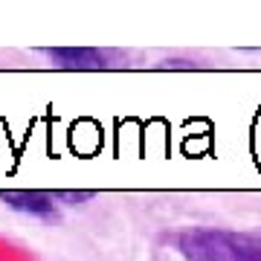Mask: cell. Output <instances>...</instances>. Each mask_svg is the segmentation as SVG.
<instances>
[{
    "instance_id": "5b68a950",
    "label": "cell",
    "mask_w": 261,
    "mask_h": 261,
    "mask_svg": "<svg viewBox=\"0 0 261 261\" xmlns=\"http://www.w3.org/2000/svg\"><path fill=\"white\" fill-rule=\"evenodd\" d=\"M154 67L157 70H206L209 64L197 61V58H166V61H160Z\"/></svg>"
},
{
    "instance_id": "7a4b0ae2",
    "label": "cell",
    "mask_w": 261,
    "mask_h": 261,
    "mask_svg": "<svg viewBox=\"0 0 261 261\" xmlns=\"http://www.w3.org/2000/svg\"><path fill=\"white\" fill-rule=\"evenodd\" d=\"M58 70H113L125 67L128 53L111 47H41L35 49Z\"/></svg>"
},
{
    "instance_id": "277c9868",
    "label": "cell",
    "mask_w": 261,
    "mask_h": 261,
    "mask_svg": "<svg viewBox=\"0 0 261 261\" xmlns=\"http://www.w3.org/2000/svg\"><path fill=\"white\" fill-rule=\"evenodd\" d=\"M53 197L61 200V203H67V206H75V203H87V200H93L96 192H90V189H58V192H53Z\"/></svg>"
},
{
    "instance_id": "6da1fadb",
    "label": "cell",
    "mask_w": 261,
    "mask_h": 261,
    "mask_svg": "<svg viewBox=\"0 0 261 261\" xmlns=\"http://www.w3.org/2000/svg\"><path fill=\"white\" fill-rule=\"evenodd\" d=\"M168 241L186 261H261V229L186 226Z\"/></svg>"
},
{
    "instance_id": "3957f363",
    "label": "cell",
    "mask_w": 261,
    "mask_h": 261,
    "mask_svg": "<svg viewBox=\"0 0 261 261\" xmlns=\"http://www.w3.org/2000/svg\"><path fill=\"white\" fill-rule=\"evenodd\" d=\"M0 203L38 221L58 218V200L53 197V192H41V189H0Z\"/></svg>"
}]
</instances>
